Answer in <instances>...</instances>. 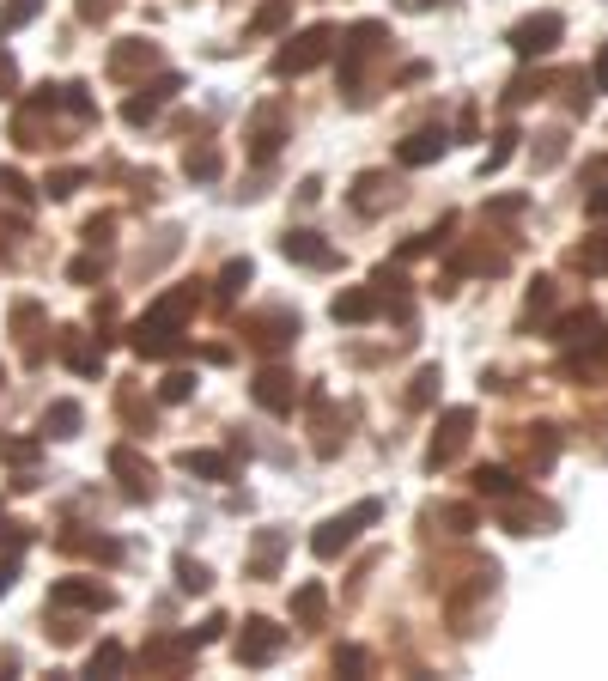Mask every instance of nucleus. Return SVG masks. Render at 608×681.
Returning <instances> with one entry per match:
<instances>
[{"instance_id": "c03bdc74", "label": "nucleus", "mask_w": 608, "mask_h": 681, "mask_svg": "<svg viewBox=\"0 0 608 681\" xmlns=\"http://www.w3.org/2000/svg\"><path fill=\"white\" fill-rule=\"evenodd\" d=\"M0 384H7V377H0Z\"/></svg>"}, {"instance_id": "7c9ffc66", "label": "nucleus", "mask_w": 608, "mask_h": 681, "mask_svg": "<svg viewBox=\"0 0 608 681\" xmlns=\"http://www.w3.org/2000/svg\"><path fill=\"white\" fill-rule=\"evenodd\" d=\"M244 280H250V262H225V274H219V292H225V298H238V292H244Z\"/></svg>"}, {"instance_id": "6e6552de", "label": "nucleus", "mask_w": 608, "mask_h": 681, "mask_svg": "<svg viewBox=\"0 0 608 681\" xmlns=\"http://www.w3.org/2000/svg\"><path fill=\"white\" fill-rule=\"evenodd\" d=\"M49 602H55V609H110V590L92 584V578H61L49 590Z\"/></svg>"}, {"instance_id": "ddd939ff", "label": "nucleus", "mask_w": 608, "mask_h": 681, "mask_svg": "<svg viewBox=\"0 0 608 681\" xmlns=\"http://www.w3.org/2000/svg\"><path fill=\"white\" fill-rule=\"evenodd\" d=\"M377 311H384V298L365 292V286H353V292H341V298H335V323H371Z\"/></svg>"}, {"instance_id": "f704fd0d", "label": "nucleus", "mask_w": 608, "mask_h": 681, "mask_svg": "<svg viewBox=\"0 0 608 681\" xmlns=\"http://www.w3.org/2000/svg\"><path fill=\"white\" fill-rule=\"evenodd\" d=\"M286 7H292V0H268V7L256 13V31H274V25H286Z\"/></svg>"}, {"instance_id": "5701e85b", "label": "nucleus", "mask_w": 608, "mask_h": 681, "mask_svg": "<svg viewBox=\"0 0 608 681\" xmlns=\"http://www.w3.org/2000/svg\"><path fill=\"white\" fill-rule=\"evenodd\" d=\"M61 548H67V554H92V560H116V554H122L110 536H61Z\"/></svg>"}, {"instance_id": "a19ab883", "label": "nucleus", "mask_w": 608, "mask_h": 681, "mask_svg": "<svg viewBox=\"0 0 608 681\" xmlns=\"http://www.w3.org/2000/svg\"><path fill=\"white\" fill-rule=\"evenodd\" d=\"M590 80H596V86H602V92H608V49H602V55H596V73H590Z\"/></svg>"}, {"instance_id": "4be33fe9", "label": "nucleus", "mask_w": 608, "mask_h": 681, "mask_svg": "<svg viewBox=\"0 0 608 681\" xmlns=\"http://www.w3.org/2000/svg\"><path fill=\"white\" fill-rule=\"evenodd\" d=\"M177 92V80H159V86H152L146 98H128V122H146V116H159V104Z\"/></svg>"}, {"instance_id": "0eeeda50", "label": "nucleus", "mask_w": 608, "mask_h": 681, "mask_svg": "<svg viewBox=\"0 0 608 681\" xmlns=\"http://www.w3.org/2000/svg\"><path fill=\"white\" fill-rule=\"evenodd\" d=\"M256 402H262L268 414H292V402H298V377L280 371V365H268V371L256 377Z\"/></svg>"}, {"instance_id": "7ed1b4c3", "label": "nucleus", "mask_w": 608, "mask_h": 681, "mask_svg": "<svg viewBox=\"0 0 608 681\" xmlns=\"http://www.w3.org/2000/svg\"><path fill=\"white\" fill-rule=\"evenodd\" d=\"M280 645H286V633L274 627V621H244V633H238V663H250V669H262V663H274L280 657Z\"/></svg>"}, {"instance_id": "ea45409f", "label": "nucleus", "mask_w": 608, "mask_h": 681, "mask_svg": "<svg viewBox=\"0 0 608 681\" xmlns=\"http://www.w3.org/2000/svg\"><path fill=\"white\" fill-rule=\"evenodd\" d=\"M13 578H19V566H13V560H0V596L13 590Z\"/></svg>"}, {"instance_id": "a878e982", "label": "nucleus", "mask_w": 608, "mask_h": 681, "mask_svg": "<svg viewBox=\"0 0 608 681\" xmlns=\"http://www.w3.org/2000/svg\"><path fill=\"white\" fill-rule=\"evenodd\" d=\"M572 262H578L584 274H602V268H608V232H602V238H590V244H578V250H572Z\"/></svg>"}, {"instance_id": "4468645a", "label": "nucleus", "mask_w": 608, "mask_h": 681, "mask_svg": "<svg viewBox=\"0 0 608 681\" xmlns=\"http://www.w3.org/2000/svg\"><path fill=\"white\" fill-rule=\"evenodd\" d=\"M280 554H286V536H280V529H262L256 548H250V578H274Z\"/></svg>"}, {"instance_id": "72a5a7b5", "label": "nucleus", "mask_w": 608, "mask_h": 681, "mask_svg": "<svg viewBox=\"0 0 608 681\" xmlns=\"http://www.w3.org/2000/svg\"><path fill=\"white\" fill-rule=\"evenodd\" d=\"M98 669L116 675V669H122V645H98V651H92V675H98Z\"/></svg>"}, {"instance_id": "2eb2a0df", "label": "nucleus", "mask_w": 608, "mask_h": 681, "mask_svg": "<svg viewBox=\"0 0 608 681\" xmlns=\"http://www.w3.org/2000/svg\"><path fill=\"white\" fill-rule=\"evenodd\" d=\"M438 153H444V128H420L402 140V165H432Z\"/></svg>"}, {"instance_id": "f03ea898", "label": "nucleus", "mask_w": 608, "mask_h": 681, "mask_svg": "<svg viewBox=\"0 0 608 681\" xmlns=\"http://www.w3.org/2000/svg\"><path fill=\"white\" fill-rule=\"evenodd\" d=\"M329 49H335V31H329V25H311V31H298V37L274 55V73H311Z\"/></svg>"}, {"instance_id": "6ab92c4d", "label": "nucleus", "mask_w": 608, "mask_h": 681, "mask_svg": "<svg viewBox=\"0 0 608 681\" xmlns=\"http://www.w3.org/2000/svg\"><path fill=\"white\" fill-rule=\"evenodd\" d=\"M183 469L189 475H207V481H232V457H219V450H189Z\"/></svg>"}, {"instance_id": "79ce46f5", "label": "nucleus", "mask_w": 608, "mask_h": 681, "mask_svg": "<svg viewBox=\"0 0 608 681\" xmlns=\"http://www.w3.org/2000/svg\"><path fill=\"white\" fill-rule=\"evenodd\" d=\"M584 207H590V213H596V219H608V189H602V195H590V201H584Z\"/></svg>"}, {"instance_id": "f8f14e48", "label": "nucleus", "mask_w": 608, "mask_h": 681, "mask_svg": "<svg viewBox=\"0 0 608 681\" xmlns=\"http://www.w3.org/2000/svg\"><path fill=\"white\" fill-rule=\"evenodd\" d=\"M292 335H298V317H292V311H268V317L250 323V341H256V347H286Z\"/></svg>"}, {"instance_id": "39448f33", "label": "nucleus", "mask_w": 608, "mask_h": 681, "mask_svg": "<svg viewBox=\"0 0 608 681\" xmlns=\"http://www.w3.org/2000/svg\"><path fill=\"white\" fill-rule=\"evenodd\" d=\"M560 31H566L560 13H536V19H523V25L511 31V49H517V55H548V49L560 43Z\"/></svg>"}, {"instance_id": "9d476101", "label": "nucleus", "mask_w": 608, "mask_h": 681, "mask_svg": "<svg viewBox=\"0 0 608 681\" xmlns=\"http://www.w3.org/2000/svg\"><path fill=\"white\" fill-rule=\"evenodd\" d=\"M110 469L122 475V487H128V499H152V463H140L128 444H116L110 450Z\"/></svg>"}, {"instance_id": "c85d7f7f", "label": "nucleus", "mask_w": 608, "mask_h": 681, "mask_svg": "<svg viewBox=\"0 0 608 681\" xmlns=\"http://www.w3.org/2000/svg\"><path fill=\"white\" fill-rule=\"evenodd\" d=\"M183 171H189V177H201V183H213V177H219V153H213V146H201V153H189V159H183Z\"/></svg>"}, {"instance_id": "c756f323", "label": "nucleus", "mask_w": 608, "mask_h": 681, "mask_svg": "<svg viewBox=\"0 0 608 681\" xmlns=\"http://www.w3.org/2000/svg\"><path fill=\"white\" fill-rule=\"evenodd\" d=\"M177 584H183V590H207L213 578H207V566H201V560H189V554H183V560H177Z\"/></svg>"}, {"instance_id": "dca6fc26", "label": "nucleus", "mask_w": 608, "mask_h": 681, "mask_svg": "<svg viewBox=\"0 0 608 681\" xmlns=\"http://www.w3.org/2000/svg\"><path fill=\"white\" fill-rule=\"evenodd\" d=\"M152 61H159V49H152V43H122V49L110 55V73H116V80H134V73L152 67Z\"/></svg>"}, {"instance_id": "9b49d317", "label": "nucleus", "mask_w": 608, "mask_h": 681, "mask_svg": "<svg viewBox=\"0 0 608 681\" xmlns=\"http://www.w3.org/2000/svg\"><path fill=\"white\" fill-rule=\"evenodd\" d=\"M390 201H396V183H390L384 171H365V177L353 183V207H359L365 219H371V213H384Z\"/></svg>"}, {"instance_id": "b1692460", "label": "nucleus", "mask_w": 608, "mask_h": 681, "mask_svg": "<svg viewBox=\"0 0 608 681\" xmlns=\"http://www.w3.org/2000/svg\"><path fill=\"white\" fill-rule=\"evenodd\" d=\"M195 311V286H183V292H165L159 305H152V317H165V323H183Z\"/></svg>"}, {"instance_id": "e433bc0d", "label": "nucleus", "mask_w": 608, "mask_h": 681, "mask_svg": "<svg viewBox=\"0 0 608 681\" xmlns=\"http://www.w3.org/2000/svg\"><path fill=\"white\" fill-rule=\"evenodd\" d=\"M432 384H438V371L426 365V371L414 377V408H426V402H432Z\"/></svg>"}, {"instance_id": "37998d69", "label": "nucleus", "mask_w": 608, "mask_h": 681, "mask_svg": "<svg viewBox=\"0 0 608 681\" xmlns=\"http://www.w3.org/2000/svg\"><path fill=\"white\" fill-rule=\"evenodd\" d=\"M0 529H7V517H0Z\"/></svg>"}, {"instance_id": "f257e3e1", "label": "nucleus", "mask_w": 608, "mask_h": 681, "mask_svg": "<svg viewBox=\"0 0 608 681\" xmlns=\"http://www.w3.org/2000/svg\"><path fill=\"white\" fill-rule=\"evenodd\" d=\"M377 517H384V505H377V499H359L353 511H341V517H329V523L317 529V536H311V554H317V560L347 554V548L359 542V529H365V523H377Z\"/></svg>"}, {"instance_id": "393cba45", "label": "nucleus", "mask_w": 608, "mask_h": 681, "mask_svg": "<svg viewBox=\"0 0 608 681\" xmlns=\"http://www.w3.org/2000/svg\"><path fill=\"white\" fill-rule=\"evenodd\" d=\"M475 493H487V499H511L517 481H511V469H475Z\"/></svg>"}, {"instance_id": "412c9836", "label": "nucleus", "mask_w": 608, "mask_h": 681, "mask_svg": "<svg viewBox=\"0 0 608 681\" xmlns=\"http://www.w3.org/2000/svg\"><path fill=\"white\" fill-rule=\"evenodd\" d=\"M292 615H298L304 627H317V621H323V584H298V596H292Z\"/></svg>"}, {"instance_id": "cd10ccee", "label": "nucleus", "mask_w": 608, "mask_h": 681, "mask_svg": "<svg viewBox=\"0 0 608 681\" xmlns=\"http://www.w3.org/2000/svg\"><path fill=\"white\" fill-rule=\"evenodd\" d=\"M67 359H73V371H104V347H86L73 335H67Z\"/></svg>"}, {"instance_id": "2f4dec72", "label": "nucleus", "mask_w": 608, "mask_h": 681, "mask_svg": "<svg viewBox=\"0 0 608 681\" xmlns=\"http://www.w3.org/2000/svg\"><path fill=\"white\" fill-rule=\"evenodd\" d=\"M0 457H7V463H31L37 444H31V438H0Z\"/></svg>"}, {"instance_id": "423d86ee", "label": "nucleus", "mask_w": 608, "mask_h": 681, "mask_svg": "<svg viewBox=\"0 0 608 681\" xmlns=\"http://www.w3.org/2000/svg\"><path fill=\"white\" fill-rule=\"evenodd\" d=\"M469 426H475V414H469V408H450V414H444V426H438V438H432V450H426V463H432V469H444V463L456 457V450H463Z\"/></svg>"}, {"instance_id": "aec40b11", "label": "nucleus", "mask_w": 608, "mask_h": 681, "mask_svg": "<svg viewBox=\"0 0 608 681\" xmlns=\"http://www.w3.org/2000/svg\"><path fill=\"white\" fill-rule=\"evenodd\" d=\"M280 128H286L280 110H262V116H256V134H250V140H256V159H268L274 146H280Z\"/></svg>"}, {"instance_id": "4c0bfd02", "label": "nucleus", "mask_w": 608, "mask_h": 681, "mask_svg": "<svg viewBox=\"0 0 608 681\" xmlns=\"http://www.w3.org/2000/svg\"><path fill=\"white\" fill-rule=\"evenodd\" d=\"M80 13H86V19H110V13H116V0H80Z\"/></svg>"}, {"instance_id": "58836bf2", "label": "nucleus", "mask_w": 608, "mask_h": 681, "mask_svg": "<svg viewBox=\"0 0 608 681\" xmlns=\"http://www.w3.org/2000/svg\"><path fill=\"white\" fill-rule=\"evenodd\" d=\"M335 669H365V651H353V645H347V651L335 657Z\"/></svg>"}, {"instance_id": "473e14b6", "label": "nucleus", "mask_w": 608, "mask_h": 681, "mask_svg": "<svg viewBox=\"0 0 608 681\" xmlns=\"http://www.w3.org/2000/svg\"><path fill=\"white\" fill-rule=\"evenodd\" d=\"M80 183H86V177H80V171H55V177H49V183H43V189H49V195H55V201H67V195H73V189H80Z\"/></svg>"}, {"instance_id": "bb28decb", "label": "nucleus", "mask_w": 608, "mask_h": 681, "mask_svg": "<svg viewBox=\"0 0 608 681\" xmlns=\"http://www.w3.org/2000/svg\"><path fill=\"white\" fill-rule=\"evenodd\" d=\"M37 7H43V0H7V7H0V31L31 25V19H37Z\"/></svg>"}, {"instance_id": "20e7f679", "label": "nucleus", "mask_w": 608, "mask_h": 681, "mask_svg": "<svg viewBox=\"0 0 608 681\" xmlns=\"http://www.w3.org/2000/svg\"><path fill=\"white\" fill-rule=\"evenodd\" d=\"M128 347H134L140 359H171L183 341H177V323H165V317H140L134 335H128Z\"/></svg>"}, {"instance_id": "1a4fd4ad", "label": "nucleus", "mask_w": 608, "mask_h": 681, "mask_svg": "<svg viewBox=\"0 0 608 681\" xmlns=\"http://www.w3.org/2000/svg\"><path fill=\"white\" fill-rule=\"evenodd\" d=\"M280 256H286V262H304V268H335V250H329L317 232H286V238H280Z\"/></svg>"}, {"instance_id": "f3484780", "label": "nucleus", "mask_w": 608, "mask_h": 681, "mask_svg": "<svg viewBox=\"0 0 608 681\" xmlns=\"http://www.w3.org/2000/svg\"><path fill=\"white\" fill-rule=\"evenodd\" d=\"M80 402H49V414H43V438H73L80 432Z\"/></svg>"}, {"instance_id": "a211bd4d", "label": "nucleus", "mask_w": 608, "mask_h": 681, "mask_svg": "<svg viewBox=\"0 0 608 681\" xmlns=\"http://www.w3.org/2000/svg\"><path fill=\"white\" fill-rule=\"evenodd\" d=\"M183 657H195V633H189V639H159V645H146V669H177Z\"/></svg>"}, {"instance_id": "c9c22d12", "label": "nucleus", "mask_w": 608, "mask_h": 681, "mask_svg": "<svg viewBox=\"0 0 608 681\" xmlns=\"http://www.w3.org/2000/svg\"><path fill=\"white\" fill-rule=\"evenodd\" d=\"M189 390H195V377H189V371H171V377H165V402H183Z\"/></svg>"}]
</instances>
